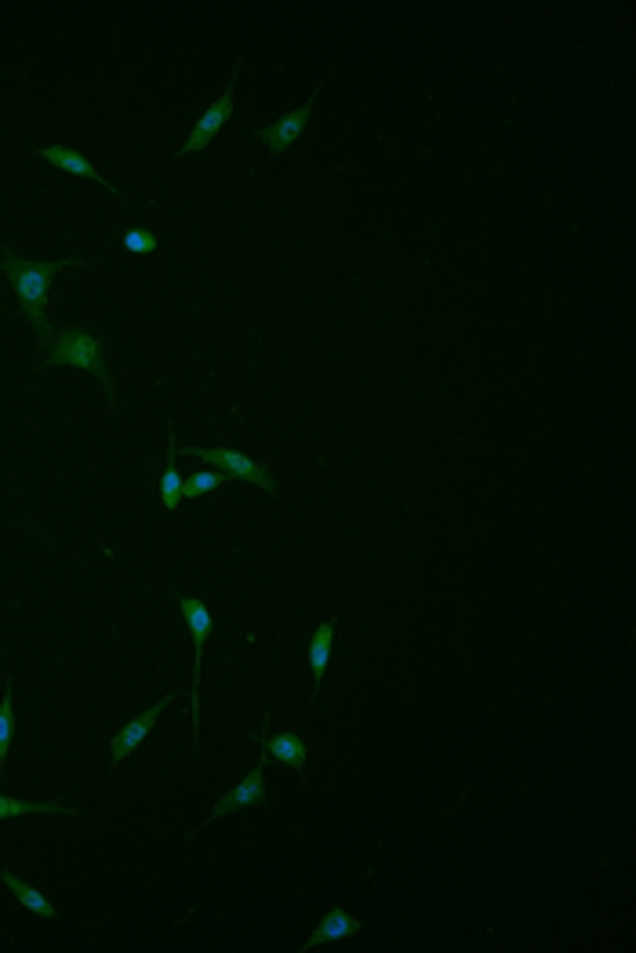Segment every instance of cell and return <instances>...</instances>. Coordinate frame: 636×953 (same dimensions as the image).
I'll return each mask as SVG.
<instances>
[{"label":"cell","mask_w":636,"mask_h":953,"mask_svg":"<svg viewBox=\"0 0 636 953\" xmlns=\"http://www.w3.org/2000/svg\"><path fill=\"white\" fill-rule=\"evenodd\" d=\"M73 262H84V259L33 262V259H19V255H0V270L8 273L11 284H15V295H19L22 313L30 317L33 328H37L44 339L55 332V328L48 324V313H44V299H48L51 281H55V277H59L66 266H73Z\"/></svg>","instance_id":"cell-1"},{"label":"cell","mask_w":636,"mask_h":953,"mask_svg":"<svg viewBox=\"0 0 636 953\" xmlns=\"http://www.w3.org/2000/svg\"><path fill=\"white\" fill-rule=\"evenodd\" d=\"M48 364H55V368H80V372H91L102 386H106V390L117 393L113 390L110 375H106V364H102V339L99 335L84 332V328H66V332H59V339L51 342Z\"/></svg>","instance_id":"cell-2"},{"label":"cell","mask_w":636,"mask_h":953,"mask_svg":"<svg viewBox=\"0 0 636 953\" xmlns=\"http://www.w3.org/2000/svg\"><path fill=\"white\" fill-rule=\"evenodd\" d=\"M182 612H186L189 630H193V644H197V663H193V710H189V721H193V746L200 739V666H204V644H208L211 633V612L208 604L189 593L182 601Z\"/></svg>","instance_id":"cell-3"},{"label":"cell","mask_w":636,"mask_h":953,"mask_svg":"<svg viewBox=\"0 0 636 953\" xmlns=\"http://www.w3.org/2000/svg\"><path fill=\"white\" fill-rule=\"evenodd\" d=\"M240 66H244V55L237 59V66H233V81H229V88H226V95H222L215 106H208L204 110V117H200L197 124H193V131H189V139L182 142L179 146V153L175 157H189V153H197V150H204L215 135H219V128L226 124V117H229V110H233V99H237V77H240Z\"/></svg>","instance_id":"cell-4"},{"label":"cell","mask_w":636,"mask_h":953,"mask_svg":"<svg viewBox=\"0 0 636 953\" xmlns=\"http://www.w3.org/2000/svg\"><path fill=\"white\" fill-rule=\"evenodd\" d=\"M182 452L197 455V459H204V462H215V466H222V473L237 477V481L255 484V488H262V492H273V488H277L273 473H269L266 466H259V462H251L248 455L229 452V448H182Z\"/></svg>","instance_id":"cell-5"},{"label":"cell","mask_w":636,"mask_h":953,"mask_svg":"<svg viewBox=\"0 0 636 953\" xmlns=\"http://www.w3.org/2000/svg\"><path fill=\"white\" fill-rule=\"evenodd\" d=\"M171 699H175V692L160 695V703H157V706H150V710L142 713V717H135V721L124 724V728H120V732L113 735V743H110V761H113V768H117V764L124 761V757H128V753L135 750V746H139L142 739H146V735L153 732V724H157L160 713H164V710L171 706Z\"/></svg>","instance_id":"cell-6"},{"label":"cell","mask_w":636,"mask_h":953,"mask_svg":"<svg viewBox=\"0 0 636 953\" xmlns=\"http://www.w3.org/2000/svg\"><path fill=\"white\" fill-rule=\"evenodd\" d=\"M320 88H324V81H320L317 88H313V95H309V99L302 102L299 110L288 113V117H280V121H277V124H269V128H262V142H266V146H269L273 153H277V157L302 135V128H306V121H309V110H313V102L320 99Z\"/></svg>","instance_id":"cell-7"},{"label":"cell","mask_w":636,"mask_h":953,"mask_svg":"<svg viewBox=\"0 0 636 953\" xmlns=\"http://www.w3.org/2000/svg\"><path fill=\"white\" fill-rule=\"evenodd\" d=\"M262 757H259V764L251 768V775L244 779L240 786H233V790L222 797L215 808H211V815H208V823H215V819H222V815H229V812H237V808H251V804H259V801H266V775H262Z\"/></svg>","instance_id":"cell-8"},{"label":"cell","mask_w":636,"mask_h":953,"mask_svg":"<svg viewBox=\"0 0 636 953\" xmlns=\"http://www.w3.org/2000/svg\"><path fill=\"white\" fill-rule=\"evenodd\" d=\"M262 750L273 757V761H280V764H291L295 772L299 775H306V761H309V746L302 743L299 735H291V732H280V735H269V713L262 717Z\"/></svg>","instance_id":"cell-9"},{"label":"cell","mask_w":636,"mask_h":953,"mask_svg":"<svg viewBox=\"0 0 636 953\" xmlns=\"http://www.w3.org/2000/svg\"><path fill=\"white\" fill-rule=\"evenodd\" d=\"M37 157H40V161L55 164V168H66V171H70V175H80V179L99 182V186H106V190H110V193H117V197H124V193H120L117 186H113V182L102 179L99 171H95V168H91V164H88V157H84V153H77V150H73V146H44V150H40Z\"/></svg>","instance_id":"cell-10"},{"label":"cell","mask_w":636,"mask_h":953,"mask_svg":"<svg viewBox=\"0 0 636 953\" xmlns=\"http://www.w3.org/2000/svg\"><path fill=\"white\" fill-rule=\"evenodd\" d=\"M364 924L353 917V913H346L342 906H331V913L320 921V928L313 935H309L306 943L299 946L302 953L306 950H317V946H324V943H338V939H349V935H357Z\"/></svg>","instance_id":"cell-11"},{"label":"cell","mask_w":636,"mask_h":953,"mask_svg":"<svg viewBox=\"0 0 636 953\" xmlns=\"http://www.w3.org/2000/svg\"><path fill=\"white\" fill-rule=\"evenodd\" d=\"M331 637H335V619L320 622L317 633H313V644H309V673H313V688H309V695H313V699H320V684H324V673H328Z\"/></svg>","instance_id":"cell-12"},{"label":"cell","mask_w":636,"mask_h":953,"mask_svg":"<svg viewBox=\"0 0 636 953\" xmlns=\"http://www.w3.org/2000/svg\"><path fill=\"white\" fill-rule=\"evenodd\" d=\"M160 499H164V510H179L182 499H186V477L175 470V419H168V466H164V477H160Z\"/></svg>","instance_id":"cell-13"},{"label":"cell","mask_w":636,"mask_h":953,"mask_svg":"<svg viewBox=\"0 0 636 953\" xmlns=\"http://www.w3.org/2000/svg\"><path fill=\"white\" fill-rule=\"evenodd\" d=\"M0 881L8 884V888H11V895H15V899H19V903L26 906V910L40 913V917H48V921H55V917H59V910H55V906H51V899H48V895H40L37 888H30V884L22 881V877H15V873H11V870H4V866H0Z\"/></svg>","instance_id":"cell-14"},{"label":"cell","mask_w":636,"mask_h":953,"mask_svg":"<svg viewBox=\"0 0 636 953\" xmlns=\"http://www.w3.org/2000/svg\"><path fill=\"white\" fill-rule=\"evenodd\" d=\"M33 812H73V804L62 801H19V797H0V819H19V815H33Z\"/></svg>","instance_id":"cell-15"},{"label":"cell","mask_w":636,"mask_h":953,"mask_svg":"<svg viewBox=\"0 0 636 953\" xmlns=\"http://www.w3.org/2000/svg\"><path fill=\"white\" fill-rule=\"evenodd\" d=\"M222 477H226V473H219V470H204V473H193V477H189V484H186V499H182V502H193V499H200V495H211V492H219Z\"/></svg>","instance_id":"cell-16"},{"label":"cell","mask_w":636,"mask_h":953,"mask_svg":"<svg viewBox=\"0 0 636 953\" xmlns=\"http://www.w3.org/2000/svg\"><path fill=\"white\" fill-rule=\"evenodd\" d=\"M120 248L128 251V255H153V251L160 248V241L150 230H128V233H120Z\"/></svg>","instance_id":"cell-17"},{"label":"cell","mask_w":636,"mask_h":953,"mask_svg":"<svg viewBox=\"0 0 636 953\" xmlns=\"http://www.w3.org/2000/svg\"><path fill=\"white\" fill-rule=\"evenodd\" d=\"M8 743H11V684L4 699H0V779H4V764H8Z\"/></svg>","instance_id":"cell-18"}]
</instances>
